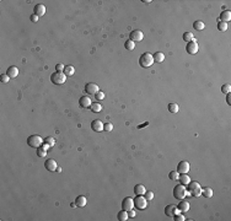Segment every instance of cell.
<instances>
[{
    "instance_id": "22",
    "label": "cell",
    "mask_w": 231,
    "mask_h": 221,
    "mask_svg": "<svg viewBox=\"0 0 231 221\" xmlns=\"http://www.w3.org/2000/svg\"><path fill=\"white\" fill-rule=\"evenodd\" d=\"M146 192V188L143 186V184H137L134 187V193L137 195H144V193Z\"/></svg>"
},
{
    "instance_id": "12",
    "label": "cell",
    "mask_w": 231,
    "mask_h": 221,
    "mask_svg": "<svg viewBox=\"0 0 231 221\" xmlns=\"http://www.w3.org/2000/svg\"><path fill=\"white\" fill-rule=\"evenodd\" d=\"M189 167H191V166H189V162H188V161H185V160H183V161H181V162L178 163V166H177V172H178V173H188V171H189Z\"/></svg>"
},
{
    "instance_id": "7",
    "label": "cell",
    "mask_w": 231,
    "mask_h": 221,
    "mask_svg": "<svg viewBox=\"0 0 231 221\" xmlns=\"http://www.w3.org/2000/svg\"><path fill=\"white\" fill-rule=\"evenodd\" d=\"M198 49H199V46H198V42H197V39H195V38H194L193 41H191V42H188V43H187L186 51H187L188 54L194 55L195 53L198 52Z\"/></svg>"
},
{
    "instance_id": "43",
    "label": "cell",
    "mask_w": 231,
    "mask_h": 221,
    "mask_svg": "<svg viewBox=\"0 0 231 221\" xmlns=\"http://www.w3.org/2000/svg\"><path fill=\"white\" fill-rule=\"evenodd\" d=\"M38 19H39V17L37 16V15H31V17H29V20H31V22H37L38 21Z\"/></svg>"
},
{
    "instance_id": "42",
    "label": "cell",
    "mask_w": 231,
    "mask_h": 221,
    "mask_svg": "<svg viewBox=\"0 0 231 221\" xmlns=\"http://www.w3.org/2000/svg\"><path fill=\"white\" fill-rule=\"evenodd\" d=\"M64 65L63 64H57L55 65V71H64Z\"/></svg>"
},
{
    "instance_id": "47",
    "label": "cell",
    "mask_w": 231,
    "mask_h": 221,
    "mask_svg": "<svg viewBox=\"0 0 231 221\" xmlns=\"http://www.w3.org/2000/svg\"><path fill=\"white\" fill-rule=\"evenodd\" d=\"M70 206H72V208H75V206H76V204H75V203H72V204H70Z\"/></svg>"
},
{
    "instance_id": "10",
    "label": "cell",
    "mask_w": 231,
    "mask_h": 221,
    "mask_svg": "<svg viewBox=\"0 0 231 221\" xmlns=\"http://www.w3.org/2000/svg\"><path fill=\"white\" fill-rule=\"evenodd\" d=\"M178 213H180V210L177 209V206L175 204H170V205H167L166 208H165V215L169 216V217H173L175 215L178 214Z\"/></svg>"
},
{
    "instance_id": "1",
    "label": "cell",
    "mask_w": 231,
    "mask_h": 221,
    "mask_svg": "<svg viewBox=\"0 0 231 221\" xmlns=\"http://www.w3.org/2000/svg\"><path fill=\"white\" fill-rule=\"evenodd\" d=\"M187 190H188V194L192 195V196H195V198H198V196L202 195V187H200V184L198 182H189L187 184Z\"/></svg>"
},
{
    "instance_id": "32",
    "label": "cell",
    "mask_w": 231,
    "mask_h": 221,
    "mask_svg": "<svg viewBox=\"0 0 231 221\" xmlns=\"http://www.w3.org/2000/svg\"><path fill=\"white\" fill-rule=\"evenodd\" d=\"M183 39H185V42H191L194 39V34L192 32H185V34H183Z\"/></svg>"
},
{
    "instance_id": "33",
    "label": "cell",
    "mask_w": 231,
    "mask_h": 221,
    "mask_svg": "<svg viewBox=\"0 0 231 221\" xmlns=\"http://www.w3.org/2000/svg\"><path fill=\"white\" fill-rule=\"evenodd\" d=\"M218 29H219L220 32H225V31L227 29V23H226V22L220 21V22L218 23Z\"/></svg>"
},
{
    "instance_id": "14",
    "label": "cell",
    "mask_w": 231,
    "mask_h": 221,
    "mask_svg": "<svg viewBox=\"0 0 231 221\" xmlns=\"http://www.w3.org/2000/svg\"><path fill=\"white\" fill-rule=\"evenodd\" d=\"M103 123L100 121V119H95L91 123V129L93 131H103Z\"/></svg>"
},
{
    "instance_id": "9",
    "label": "cell",
    "mask_w": 231,
    "mask_h": 221,
    "mask_svg": "<svg viewBox=\"0 0 231 221\" xmlns=\"http://www.w3.org/2000/svg\"><path fill=\"white\" fill-rule=\"evenodd\" d=\"M122 209L126 211H129V210H132V209H134V199L129 198V196L124 198L122 201Z\"/></svg>"
},
{
    "instance_id": "21",
    "label": "cell",
    "mask_w": 231,
    "mask_h": 221,
    "mask_svg": "<svg viewBox=\"0 0 231 221\" xmlns=\"http://www.w3.org/2000/svg\"><path fill=\"white\" fill-rule=\"evenodd\" d=\"M6 74L10 76V79H14V77H16L17 75H19V69H17L16 67H10L6 70Z\"/></svg>"
},
{
    "instance_id": "5",
    "label": "cell",
    "mask_w": 231,
    "mask_h": 221,
    "mask_svg": "<svg viewBox=\"0 0 231 221\" xmlns=\"http://www.w3.org/2000/svg\"><path fill=\"white\" fill-rule=\"evenodd\" d=\"M139 64L141 68H149L154 64V57L150 53H144L141 54L140 59H139Z\"/></svg>"
},
{
    "instance_id": "20",
    "label": "cell",
    "mask_w": 231,
    "mask_h": 221,
    "mask_svg": "<svg viewBox=\"0 0 231 221\" xmlns=\"http://www.w3.org/2000/svg\"><path fill=\"white\" fill-rule=\"evenodd\" d=\"M178 181H180L181 184H183V186H187V184L191 182V178H189V176L187 175V173H180Z\"/></svg>"
},
{
    "instance_id": "18",
    "label": "cell",
    "mask_w": 231,
    "mask_h": 221,
    "mask_svg": "<svg viewBox=\"0 0 231 221\" xmlns=\"http://www.w3.org/2000/svg\"><path fill=\"white\" fill-rule=\"evenodd\" d=\"M75 204H76V206H79V208H84V206H86V204H87V199H86V196H84V195H79V196H76V199H75Z\"/></svg>"
},
{
    "instance_id": "17",
    "label": "cell",
    "mask_w": 231,
    "mask_h": 221,
    "mask_svg": "<svg viewBox=\"0 0 231 221\" xmlns=\"http://www.w3.org/2000/svg\"><path fill=\"white\" fill-rule=\"evenodd\" d=\"M189 208H191V205H189V203L186 200H181L180 204L177 205V209L180 210V213H187L189 210Z\"/></svg>"
},
{
    "instance_id": "4",
    "label": "cell",
    "mask_w": 231,
    "mask_h": 221,
    "mask_svg": "<svg viewBox=\"0 0 231 221\" xmlns=\"http://www.w3.org/2000/svg\"><path fill=\"white\" fill-rule=\"evenodd\" d=\"M51 81L54 83V85H62L67 81V75H65L63 71H54L51 75Z\"/></svg>"
},
{
    "instance_id": "2",
    "label": "cell",
    "mask_w": 231,
    "mask_h": 221,
    "mask_svg": "<svg viewBox=\"0 0 231 221\" xmlns=\"http://www.w3.org/2000/svg\"><path fill=\"white\" fill-rule=\"evenodd\" d=\"M187 195H188V190H187L186 186H183V184H178V186H176L173 188V196L176 199L183 200Z\"/></svg>"
},
{
    "instance_id": "34",
    "label": "cell",
    "mask_w": 231,
    "mask_h": 221,
    "mask_svg": "<svg viewBox=\"0 0 231 221\" xmlns=\"http://www.w3.org/2000/svg\"><path fill=\"white\" fill-rule=\"evenodd\" d=\"M44 142H46V144H48L52 147V146H54L55 140H54V138H52V136H47V138L44 139Z\"/></svg>"
},
{
    "instance_id": "3",
    "label": "cell",
    "mask_w": 231,
    "mask_h": 221,
    "mask_svg": "<svg viewBox=\"0 0 231 221\" xmlns=\"http://www.w3.org/2000/svg\"><path fill=\"white\" fill-rule=\"evenodd\" d=\"M44 142V139H42L39 135L37 134H33V135H29L27 138V144L31 146V147H34V149H38L42 146V144Z\"/></svg>"
},
{
    "instance_id": "24",
    "label": "cell",
    "mask_w": 231,
    "mask_h": 221,
    "mask_svg": "<svg viewBox=\"0 0 231 221\" xmlns=\"http://www.w3.org/2000/svg\"><path fill=\"white\" fill-rule=\"evenodd\" d=\"M63 73L67 75V76H73L75 74V68L73 67V65H67V67L64 68V71Z\"/></svg>"
},
{
    "instance_id": "46",
    "label": "cell",
    "mask_w": 231,
    "mask_h": 221,
    "mask_svg": "<svg viewBox=\"0 0 231 221\" xmlns=\"http://www.w3.org/2000/svg\"><path fill=\"white\" fill-rule=\"evenodd\" d=\"M143 3H145V4H150L151 1H150V0H143Z\"/></svg>"
},
{
    "instance_id": "29",
    "label": "cell",
    "mask_w": 231,
    "mask_h": 221,
    "mask_svg": "<svg viewBox=\"0 0 231 221\" xmlns=\"http://www.w3.org/2000/svg\"><path fill=\"white\" fill-rule=\"evenodd\" d=\"M178 177H180V173L177 172L176 170L171 171V172L169 173V178H170L171 181H178Z\"/></svg>"
},
{
    "instance_id": "19",
    "label": "cell",
    "mask_w": 231,
    "mask_h": 221,
    "mask_svg": "<svg viewBox=\"0 0 231 221\" xmlns=\"http://www.w3.org/2000/svg\"><path fill=\"white\" fill-rule=\"evenodd\" d=\"M219 20L227 23V22L231 20V11H230V10H224L223 13L220 14V17H219Z\"/></svg>"
},
{
    "instance_id": "38",
    "label": "cell",
    "mask_w": 231,
    "mask_h": 221,
    "mask_svg": "<svg viewBox=\"0 0 231 221\" xmlns=\"http://www.w3.org/2000/svg\"><path fill=\"white\" fill-rule=\"evenodd\" d=\"M0 81L4 82V83H6V82H9V81H10V76H9L8 74H3V75H0Z\"/></svg>"
},
{
    "instance_id": "26",
    "label": "cell",
    "mask_w": 231,
    "mask_h": 221,
    "mask_svg": "<svg viewBox=\"0 0 231 221\" xmlns=\"http://www.w3.org/2000/svg\"><path fill=\"white\" fill-rule=\"evenodd\" d=\"M117 219L119 220V221H127V220L129 219V216H128V211H126V210L119 211V213H118V215H117Z\"/></svg>"
},
{
    "instance_id": "39",
    "label": "cell",
    "mask_w": 231,
    "mask_h": 221,
    "mask_svg": "<svg viewBox=\"0 0 231 221\" xmlns=\"http://www.w3.org/2000/svg\"><path fill=\"white\" fill-rule=\"evenodd\" d=\"M95 97H96V101H102L105 98V93L102 91H98L96 95H95Z\"/></svg>"
},
{
    "instance_id": "41",
    "label": "cell",
    "mask_w": 231,
    "mask_h": 221,
    "mask_svg": "<svg viewBox=\"0 0 231 221\" xmlns=\"http://www.w3.org/2000/svg\"><path fill=\"white\" fill-rule=\"evenodd\" d=\"M173 217H175V220H176V221H183V220H185V216H183V215H181L180 213H178V214H176Z\"/></svg>"
},
{
    "instance_id": "13",
    "label": "cell",
    "mask_w": 231,
    "mask_h": 221,
    "mask_svg": "<svg viewBox=\"0 0 231 221\" xmlns=\"http://www.w3.org/2000/svg\"><path fill=\"white\" fill-rule=\"evenodd\" d=\"M44 167H46V168L48 170L49 172H54V171H57V168H58L57 161H55V160H53V159L47 160L46 162H44Z\"/></svg>"
},
{
    "instance_id": "15",
    "label": "cell",
    "mask_w": 231,
    "mask_h": 221,
    "mask_svg": "<svg viewBox=\"0 0 231 221\" xmlns=\"http://www.w3.org/2000/svg\"><path fill=\"white\" fill-rule=\"evenodd\" d=\"M46 11H47V9H46L44 5H42V4H37L36 6H34V9H33L34 15H37L38 17L43 16V15L46 14Z\"/></svg>"
},
{
    "instance_id": "28",
    "label": "cell",
    "mask_w": 231,
    "mask_h": 221,
    "mask_svg": "<svg viewBox=\"0 0 231 221\" xmlns=\"http://www.w3.org/2000/svg\"><path fill=\"white\" fill-rule=\"evenodd\" d=\"M193 27H194V29H197V31H202V29H204L205 25H204L203 21L198 20V21H195V22L193 23Z\"/></svg>"
},
{
    "instance_id": "23",
    "label": "cell",
    "mask_w": 231,
    "mask_h": 221,
    "mask_svg": "<svg viewBox=\"0 0 231 221\" xmlns=\"http://www.w3.org/2000/svg\"><path fill=\"white\" fill-rule=\"evenodd\" d=\"M152 57H154V62L155 63H162L165 60V54L162 52H156Z\"/></svg>"
},
{
    "instance_id": "37",
    "label": "cell",
    "mask_w": 231,
    "mask_h": 221,
    "mask_svg": "<svg viewBox=\"0 0 231 221\" xmlns=\"http://www.w3.org/2000/svg\"><path fill=\"white\" fill-rule=\"evenodd\" d=\"M144 196L147 199V201H149V200H152V199H154V193L151 192V190H146V192L144 193Z\"/></svg>"
},
{
    "instance_id": "35",
    "label": "cell",
    "mask_w": 231,
    "mask_h": 221,
    "mask_svg": "<svg viewBox=\"0 0 231 221\" xmlns=\"http://www.w3.org/2000/svg\"><path fill=\"white\" fill-rule=\"evenodd\" d=\"M36 151H37V156H39V157H44V156H47V150H44L43 147H38Z\"/></svg>"
},
{
    "instance_id": "31",
    "label": "cell",
    "mask_w": 231,
    "mask_h": 221,
    "mask_svg": "<svg viewBox=\"0 0 231 221\" xmlns=\"http://www.w3.org/2000/svg\"><path fill=\"white\" fill-rule=\"evenodd\" d=\"M124 47H126V49H128V51H133L135 48V43L133 41L128 39V41H126V43H124Z\"/></svg>"
},
{
    "instance_id": "8",
    "label": "cell",
    "mask_w": 231,
    "mask_h": 221,
    "mask_svg": "<svg viewBox=\"0 0 231 221\" xmlns=\"http://www.w3.org/2000/svg\"><path fill=\"white\" fill-rule=\"evenodd\" d=\"M129 38H130V41H133L134 43L135 42H140L144 38V33L141 32L140 29H134V31H132L129 33Z\"/></svg>"
},
{
    "instance_id": "25",
    "label": "cell",
    "mask_w": 231,
    "mask_h": 221,
    "mask_svg": "<svg viewBox=\"0 0 231 221\" xmlns=\"http://www.w3.org/2000/svg\"><path fill=\"white\" fill-rule=\"evenodd\" d=\"M213 189L210 187H205V188H202V195H204V198H211L213 196Z\"/></svg>"
},
{
    "instance_id": "6",
    "label": "cell",
    "mask_w": 231,
    "mask_h": 221,
    "mask_svg": "<svg viewBox=\"0 0 231 221\" xmlns=\"http://www.w3.org/2000/svg\"><path fill=\"white\" fill-rule=\"evenodd\" d=\"M147 206V199L144 195H137L134 199V208L139 210H145Z\"/></svg>"
},
{
    "instance_id": "45",
    "label": "cell",
    "mask_w": 231,
    "mask_h": 221,
    "mask_svg": "<svg viewBox=\"0 0 231 221\" xmlns=\"http://www.w3.org/2000/svg\"><path fill=\"white\" fill-rule=\"evenodd\" d=\"M227 96H226V102H227V105H231V95L230 93H226Z\"/></svg>"
},
{
    "instance_id": "40",
    "label": "cell",
    "mask_w": 231,
    "mask_h": 221,
    "mask_svg": "<svg viewBox=\"0 0 231 221\" xmlns=\"http://www.w3.org/2000/svg\"><path fill=\"white\" fill-rule=\"evenodd\" d=\"M112 129H113V124L112 123H106L103 125V130H106V131H112Z\"/></svg>"
},
{
    "instance_id": "16",
    "label": "cell",
    "mask_w": 231,
    "mask_h": 221,
    "mask_svg": "<svg viewBox=\"0 0 231 221\" xmlns=\"http://www.w3.org/2000/svg\"><path fill=\"white\" fill-rule=\"evenodd\" d=\"M91 103H92L91 102V98L88 97V96H82L79 100V105H80V107H82V108H87V107H90Z\"/></svg>"
},
{
    "instance_id": "36",
    "label": "cell",
    "mask_w": 231,
    "mask_h": 221,
    "mask_svg": "<svg viewBox=\"0 0 231 221\" xmlns=\"http://www.w3.org/2000/svg\"><path fill=\"white\" fill-rule=\"evenodd\" d=\"M231 91V86L229 85V83H225V85L221 86V92L223 93H230Z\"/></svg>"
},
{
    "instance_id": "44",
    "label": "cell",
    "mask_w": 231,
    "mask_h": 221,
    "mask_svg": "<svg viewBox=\"0 0 231 221\" xmlns=\"http://www.w3.org/2000/svg\"><path fill=\"white\" fill-rule=\"evenodd\" d=\"M128 216H129V217H135V211L133 210V209L128 211Z\"/></svg>"
},
{
    "instance_id": "27",
    "label": "cell",
    "mask_w": 231,
    "mask_h": 221,
    "mask_svg": "<svg viewBox=\"0 0 231 221\" xmlns=\"http://www.w3.org/2000/svg\"><path fill=\"white\" fill-rule=\"evenodd\" d=\"M90 109H91L93 113H98V112H101V111H102V106L100 105L98 102H95V103H91Z\"/></svg>"
},
{
    "instance_id": "11",
    "label": "cell",
    "mask_w": 231,
    "mask_h": 221,
    "mask_svg": "<svg viewBox=\"0 0 231 221\" xmlns=\"http://www.w3.org/2000/svg\"><path fill=\"white\" fill-rule=\"evenodd\" d=\"M85 91L88 95H96L100 91V88H98V86L95 82H87L86 86H85Z\"/></svg>"
},
{
    "instance_id": "30",
    "label": "cell",
    "mask_w": 231,
    "mask_h": 221,
    "mask_svg": "<svg viewBox=\"0 0 231 221\" xmlns=\"http://www.w3.org/2000/svg\"><path fill=\"white\" fill-rule=\"evenodd\" d=\"M169 111H170L171 113H177V112L180 111V107H178V105H177V103L172 102V103L169 105Z\"/></svg>"
}]
</instances>
